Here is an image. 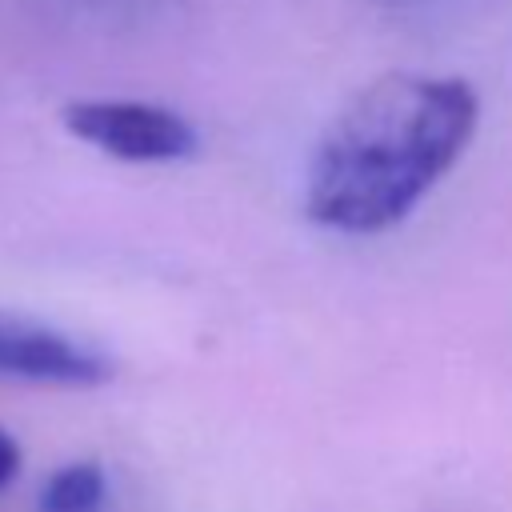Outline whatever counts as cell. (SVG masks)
<instances>
[{"label": "cell", "mask_w": 512, "mask_h": 512, "mask_svg": "<svg viewBox=\"0 0 512 512\" xmlns=\"http://www.w3.org/2000/svg\"><path fill=\"white\" fill-rule=\"evenodd\" d=\"M480 96L460 76L392 72L360 88L312 148V224L372 236L400 224L472 144Z\"/></svg>", "instance_id": "1"}, {"label": "cell", "mask_w": 512, "mask_h": 512, "mask_svg": "<svg viewBox=\"0 0 512 512\" xmlns=\"http://www.w3.org/2000/svg\"><path fill=\"white\" fill-rule=\"evenodd\" d=\"M64 128L92 148L136 160V164H164V160H184L196 152V128L156 104H136V100H84L64 108Z\"/></svg>", "instance_id": "2"}, {"label": "cell", "mask_w": 512, "mask_h": 512, "mask_svg": "<svg viewBox=\"0 0 512 512\" xmlns=\"http://www.w3.org/2000/svg\"><path fill=\"white\" fill-rule=\"evenodd\" d=\"M0 376L88 388V384H104L112 376V364L104 352L56 332V328L28 324V320L0 312Z\"/></svg>", "instance_id": "3"}, {"label": "cell", "mask_w": 512, "mask_h": 512, "mask_svg": "<svg viewBox=\"0 0 512 512\" xmlns=\"http://www.w3.org/2000/svg\"><path fill=\"white\" fill-rule=\"evenodd\" d=\"M108 496V480L104 468L92 460H76L68 468H60L44 492H40V512H100Z\"/></svg>", "instance_id": "4"}, {"label": "cell", "mask_w": 512, "mask_h": 512, "mask_svg": "<svg viewBox=\"0 0 512 512\" xmlns=\"http://www.w3.org/2000/svg\"><path fill=\"white\" fill-rule=\"evenodd\" d=\"M20 472V444L0 428V488H8Z\"/></svg>", "instance_id": "5"}]
</instances>
